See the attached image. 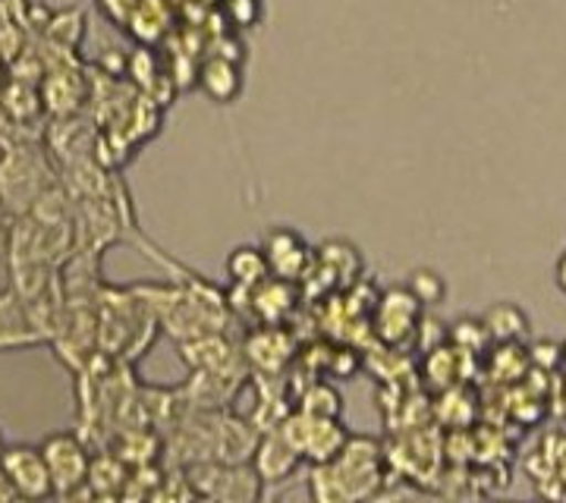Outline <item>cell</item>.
Listing matches in <instances>:
<instances>
[{"mask_svg": "<svg viewBox=\"0 0 566 503\" xmlns=\"http://www.w3.org/2000/svg\"><path fill=\"white\" fill-rule=\"evenodd\" d=\"M385 484V443L368 434H349L340 453L312 465L315 501H363Z\"/></svg>", "mask_w": 566, "mask_h": 503, "instance_id": "obj_1", "label": "cell"}, {"mask_svg": "<svg viewBox=\"0 0 566 503\" xmlns=\"http://www.w3.org/2000/svg\"><path fill=\"white\" fill-rule=\"evenodd\" d=\"M57 177L61 167L41 139H25L0 151V199L7 205L10 218L29 214L41 196L61 182Z\"/></svg>", "mask_w": 566, "mask_h": 503, "instance_id": "obj_2", "label": "cell"}, {"mask_svg": "<svg viewBox=\"0 0 566 503\" xmlns=\"http://www.w3.org/2000/svg\"><path fill=\"white\" fill-rule=\"evenodd\" d=\"M189 488L196 497L214 501H255L262 494V479L252 463H221V460H199L186 465Z\"/></svg>", "mask_w": 566, "mask_h": 503, "instance_id": "obj_3", "label": "cell"}, {"mask_svg": "<svg viewBox=\"0 0 566 503\" xmlns=\"http://www.w3.org/2000/svg\"><path fill=\"white\" fill-rule=\"evenodd\" d=\"M277 428L283 431V438L300 450L303 463L312 465L334 460L346 443V438H349V431L340 425V419L312 416V412H303V409L290 412Z\"/></svg>", "mask_w": 566, "mask_h": 503, "instance_id": "obj_4", "label": "cell"}, {"mask_svg": "<svg viewBox=\"0 0 566 503\" xmlns=\"http://www.w3.org/2000/svg\"><path fill=\"white\" fill-rule=\"evenodd\" d=\"M44 453V463L54 482V497H73L82 494V488L88 484V469H92V457L88 447L76 431H54L39 443Z\"/></svg>", "mask_w": 566, "mask_h": 503, "instance_id": "obj_5", "label": "cell"}, {"mask_svg": "<svg viewBox=\"0 0 566 503\" xmlns=\"http://www.w3.org/2000/svg\"><path fill=\"white\" fill-rule=\"evenodd\" d=\"M41 101H44V111L51 120H61V117H76L82 114V104L88 98V85L82 76L80 63L73 57H54L48 61V73L39 82Z\"/></svg>", "mask_w": 566, "mask_h": 503, "instance_id": "obj_6", "label": "cell"}, {"mask_svg": "<svg viewBox=\"0 0 566 503\" xmlns=\"http://www.w3.org/2000/svg\"><path fill=\"white\" fill-rule=\"evenodd\" d=\"M0 465L7 469L20 501H48V497H54V482H51V472H48L41 447L7 443L3 453H0Z\"/></svg>", "mask_w": 566, "mask_h": 503, "instance_id": "obj_7", "label": "cell"}, {"mask_svg": "<svg viewBox=\"0 0 566 503\" xmlns=\"http://www.w3.org/2000/svg\"><path fill=\"white\" fill-rule=\"evenodd\" d=\"M422 318V305L419 300L406 290V286H390L385 296L378 300V312H375V327L378 337L387 346H400L409 337H416V327Z\"/></svg>", "mask_w": 566, "mask_h": 503, "instance_id": "obj_8", "label": "cell"}, {"mask_svg": "<svg viewBox=\"0 0 566 503\" xmlns=\"http://www.w3.org/2000/svg\"><path fill=\"white\" fill-rule=\"evenodd\" d=\"M0 95H3V104L7 111L13 114V120L20 123V129L29 136V139H41L44 129H48V111H44V101H41L39 82L20 80V76H3L0 82Z\"/></svg>", "mask_w": 566, "mask_h": 503, "instance_id": "obj_9", "label": "cell"}, {"mask_svg": "<svg viewBox=\"0 0 566 503\" xmlns=\"http://www.w3.org/2000/svg\"><path fill=\"white\" fill-rule=\"evenodd\" d=\"M262 252L264 259H268V268H271V277H283V281H300L305 268L312 264V249L290 227L268 230L264 233Z\"/></svg>", "mask_w": 566, "mask_h": 503, "instance_id": "obj_10", "label": "cell"}, {"mask_svg": "<svg viewBox=\"0 0 566 503\" xmlns=\"http://www.w3.org/2000/svg\"><path fill=\"white\" fill-rule=\"evenodd\" d=\"M249 463L259 472L262 482L277 484L296 475V469L303 465V457H300V450L293 443L283 438L281 428H268V431H262L259 443H255Z\"/></svg>", "mask_w": 566, "mask_h": 503, "instance_id": "obj_11", "label": "cell"}, {"mask_svg": "<svg viewBox=\"0 0 566 503\" xmlns=\"http://www.w3.org/2000/svg\"><path fill=\"white\" fill-rule=\"evenodd\" d=\"M44 340L39 327L29 318V308L17 293V286H3L0 290V353H17V349H29Z\"/></svg>", "mask_w": 566, "mask_h": 503, "instance_id": "obj_12", "label": "cell"}, {"mask_svg": "<svg viewBox=\"0 0 566 503\" xmlns=\"http://www.w3.org/2000/svg\"><path fill=\"white\" fill-rule=\"evenodd\" d=\"M245 359L264 375L281 371L286 359H290V337H286L281 324H264L262 331H255L245 343Z\"/></svg>", "mask_w": 566, "mask_h": 503, "instance_id": "obj_13", "label": "cell"}, {"mask_svg": "<svg viewBox=\"0 0 566 503\" xmlns=\"http://www.w3.org/2000/svg\"><path fill=\"white\" fill-rule=\"evenodd\" d=\"M199 85L208 98L214 104H230V101L240 98L243 92V70H240V61H230V57H211V61L202 63L199 70Z\"/></svg>", "mask_w": 566, "mask_h": 503, "instance_id": "obj_14", "label": "cell"}, {"mask_svg": "<svg viewBox=\"0 0 566 503\" xmlns=\"http://www.w3.org/2000/svg\"><path fill=\"white\" fill-rule=\"evenodd\" d=\"M482 322H485L491 340L497 343H516L528 334V315L516 302H494V305H488Z\"/></svg>", "mask_w": 566, "mask_h": 503, "instance_id": "obj_15", "label": "cell"}, {"mask_svg": "<svg viewBox=\"0 0 566 503\" xmlns=\"http://www.w3.org/2000/svg\"><path fill=\"white\" fill-rule=\"evenodd\" d=\"M268 274H271V268H268L262 245H237L227 255V277L233 281V286H240V290L259 286Z\"/></svg>", "mask_w": 566, "mask_h": 503, "instance_id": "obj_16", "label": "cell"}, {"mask_svg": "<svg viewBox=\"0 0 566 503\" xmlns=\"http://www.w3.org/2000/svg\"><path fill=\"white\" fill-rule=\"evenodd\" d=\"M406 290L419 300L422 308H428V305H441L447 296L444 277H441L434 268H416V271L406 277Z\"/></svg>", "mask_w": 566, "mask_h": 503, "instance_id": "obj_17", "label": "cell"}, {"mask_svg": "<svg viewBox=\"0 0 566 503\" xmlns=\"http://www.w3.org/2000/svg\"><path fill=\"white\" fill-rule=\"evenodd\" d=\"M300 409L303 412H312V416H331V419H340V409H344V400L340 394L331 387V384H312L300 400Z\"/></svg>", "mask_w": 566, "mask_h": 503, "instance_id": "obj_18", "label": "cell"}, {"mask_svg": "<svg viewBox=\"0 0 566 503\" xmlns=\"http://www.w3.org/2000/svg\"><path fill=\"white\" fill-rule=\"evenodd\" d=\"M450 340H453V346L460 353H479V349H485L488 343H491V334H488L482 318H463V322H457L450 327Z\"/></svg>", "mask_w": 566, "mask_h": 503, "instance_id": "obj_19", "label": "cell"}, {"mask_svg": "<svg viewBox=\"0 0 566 503\" xmlns=\"http://www.w3.org/2000/svg\"><path fill=\"white\" fill-rule=\"evenodd\" d=\"M528 359H532L535 368H542V371H554L557 365L564 363V346L554 340H538L528 349Z\"/></svg>", "mask_w": 566, "mask_h": 503, "instance_id": "obj_20", "label": "cell"}, {"mask_svg": "<svg viewBox=\"0 0 566 503\" xmlns=\"http://www.w3.org/2000/svg\"><path fill=\"white\" fill-rule=\"evenodd\" d=\"M29 136L20 129V123L13 120V114L7 111V104H3V95H0V151H7V148H13V145H20Z\"/></svg>", "mask_w": 566, "mask_h": 503, "instance_id": "obj_21", "label": "cell"}, {"mask_svg": "<svg viewBox=\"0 0 566 503\" xmlns=\"http://www.w3.org/2000/svg\"><path fill=\"white\" fill-rule=\"evenodd\" d=\"M20 501V494H17V488L10 482V475H7V469L0 465V503H17Z\"/></svg>", "mask_w": 566, "mask_h": 503, "instance_id": "obj_22", "label": "cell"}, {"mask_svg": "<svg viewBox=\"0 0 566 503\" xmlns=\"http://www.w3.org/2000/svg\"><path fill=\"white\" fill-rule=\"evenodd\" d=\"M10 249V227H0V259H7Z\"/></svg>", "mask_w": 566, "mask_h": 503, "instance_id": "obj_23", "label": "cell"}, {"mask_svg": "<svg viewBox=\"0 0 566 503\" xmlns=\"http://www.w3.org/2000/svg\"><path fill=\"white\" fill-rule=\"evenodd\" d=\"M557 283H560V290L566 293V255L557 262Z\"/></svg>", "mask_w": 566, "mask_h": 503, "instance_id": "obj_24", "label": "cell"}, {"mask_svg": "<svg viewBox=\"0 0 566 503\" xmlns=\"http://www.w3.org/2000/svg\"><path fill=\"white\" fill-rule=\"evenodd\" d=\"M10 223H13V218H10L7 205H3V199H0V227H10Z\"/></svg>", "mask_w": 566, "mask_h": 503, "instance_id": "obj_25", "label": "cell"}, {"mask_svg": "<svg viewBox=\"0 0 566 503\" xmlns=\"http://www.w3.org/2000/svg\"><path fill=\"white\" fill-rule=\"evenodd\" d=\"M3 76H7V63H3V57H0V82H3Z\"/></svg>", "mask_w": 566, "mask_h": 503, "instance_id": "obj_26", "label": "cell"}, {"mask_svg": "<svg viewBox=\"0 0 566 503\" xmlns=\"http://www.w3.org/2000/svg\"><path fill=\"white\" fill-rule=\"evenodd\" d=\"M3 447H7V441H3V434H0V453H3Z\"/></svg>", "mask_w": 566, "mask_h": 503, "instance_id": "obj_27", "label": "cell"}, {"mask_svg": "<svg viewBox=\"0 0 566 503\" xmlns=\"http://www.w3.org/2000/svg\"><path fill=\"white\" fill-rule=\"evenodd\" d=\"M560 346H564V363H566V343H560Z\"/></svg>", "mask_w": 566, "mask_h": 503, "instance_id": "obj_28", "label": "cell"}]
</instances>
